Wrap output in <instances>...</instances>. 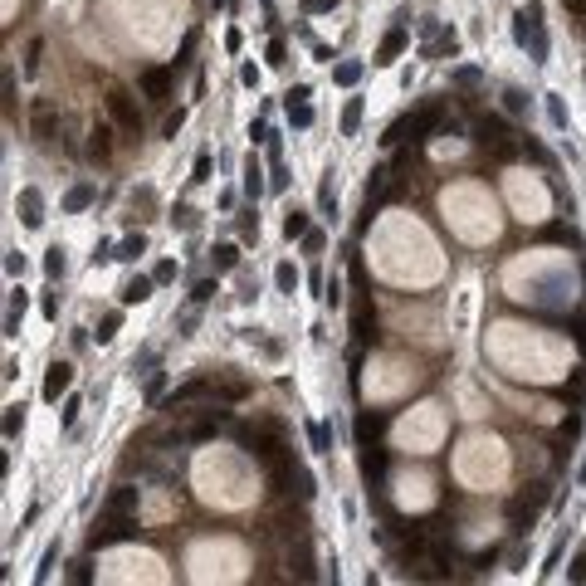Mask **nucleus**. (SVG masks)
Wrapping results in <instances>:
<instances>
[{
    "instance_id": "f257e3e1",
    "label": "nucleus",
    "mask_w": 586,
    "mask_h": 586,
    "mask_svg": "<svg viewBox=\"0 0 586 586\" xmlns=\"http://www.w3.org/2000/svg\"><path fill=\"white\" fill-rule=\"evenodd\" d=\"M352 333H357V347H371V342H377V328H371L366 269H362V259H357V254H352Z\"/></svg>"
},
{
    "instance_id": "f03ea898",
    "label": "nucleus",
    "mask_w": 586,
    "mask_h": 586,
    "mask_svg": "<svg viewBox=\"0 0 586 586\" xmlns=\"http://www.w3.org/2000/svg\"><path fill=\"white\" fill-rule=\"evenodd\" d=\"M240 445H244L249 454H259L264 464H274V459H284V454H289V445H284V430H279V425H269V420L240 425Z\"/></svg>"
},
{
    "instance_id": "7ed1b4c3",
    "label": "nucleus",
    "mask_w": 586,
    "mask_h": 586,
    "mask_svg": "<svg viewBox=\"0 0 586 586\" xmlns=\"http://www.w3.org/2000/svg\"><path fill=\"white\" fill-rule=\"evenodd\" d=\"M513 39L523 44V49H532V59H547V34H543V6L538 0H527V6L513 15Z\"/></svg>"
},
{
    "instance_id": "20e7f679",
    "label": "nucleus",
    "mask_w": 586,
    "mask_h": 586,
    "mask_svg": "<svg viewBox=\"0 0 586 586\" xmlns=\"http://www.w3.org/2000/svg\"><path fill=\"white\" fill-rule=\"evenodd\" d=\"M103 108H108V118L118 123V132L137 137L142 132V108H137V98L127 83H108V93H103Z\"/></svg>"
},
{
    "instance_id": "39448f33",
    "label": "nucleus",
    "mask_w": 586,
    "mask_h": 586,
    "mask_svg": "<svg viewBox=\"0 0 586 586\" xmlns=\"http://www.w3.org/2000/svg\"><path fill=\"white\" fill-rule=\"evenodd\" d=\"M440 118H445V108H440V103H425V108H420L415 118L391 123L381 142H386V147H396V142H425V132H435V127H440Z\"/></svg>"
},
{
    "instance_id": "423d86ee",
    "label": "nucleus",
    "mask_w": 586,
    "mask_h": 586,
    "mask_svg": "<svg viewBox=\"0 0 586 586\" xmlns=\"http://www.w3.org/2000/svg\"><path fill=\"white\" fill-rule=\"evenodd\" d=\"M137 518L132 513H113V508H103V518L88 527V547H113V543H127V538H137Z\"/></svg>"
},
{
    "instance_id": "0eeeda50",
    "label": "nucleus",
    "mask_w": 586,
    "mask_h": 586,
    "mask_svg": "<svg viewBox=\"0 0 586 586\" xmlns=\"http://www.w3.org/2000/svg\"><path fill=\"white\" fill-rule=\"evenodd\" d=\"M474 142L489 147L499 162H508V156H513V132H508L503 118H479V123H474Z\"/></svg>"
},
{
    "instance_id": "6e6552de",
    "label": "nucleus",
    "mask_w": 586,
    "mask_h": 586,
    "mask_svg": "<svg viewBox=\"0 0 586 586\" xmlns=\"http://www.w3.org/2000/svg\"><path fill=\"white\" fill-rule=\"evenodd\" d=\"M59 127H64L59 108H54L49 98H34V108H30V132H34L39 142H54V137H59Z\"/></svg>"
},
{
    "instance_id": "1a4fd4ad",
    "label": "nucleus",
    "mask_w": 586,
    "mask_h": 586,
    "mask_svg": "<svg viewBox=\"0 0 586 586\" xmlns=\"http://www.w3.org/2000/svg\"><path fill=\"white\" fill-rule=\"evenodd\" d=\"M171 83H176V69H162V64H156V69H142V79H137V88H142L151 103H167V98H171Z\"/></svg>"
},
{
    "instance_id": "9d476101",
    "label": "nucleus",
    "mask_w": 586,
    "mask_h": 586,
    "mask_svg": "<svg viewBox=\"0 0 586 586\" xmlns=\"http://www.w3.org/2000/svg\"><path fill=\"white\" fill-rule=\"evenodd\" d=\"M113 132H118V123H93L88 127V162H113Z\"/></svg>"
},
{
    "instance_id": "9b49d317",
    "label": "nucleus",
    "mask_w": 586,
    "mask_h": 586,
    "mask_svg": "<svg viewBox=\"0 0 586 586\" xmlns=\"http://www.w3.org/2000/svg\"><path fill=\"white\" fill-rule=\"evenodd\" d=\"M547 503V484H527V494H518L513 503H508V513H513V523H518V532H523V513L532 518V513H538Z\"/></svg>"
},
{
    "instance_id": "f8f14e48",
    "label": "nucleus",
    "mask_w": 586,
    "mask_h": 586,
    "mask_svg": "<svg viewBox=\"0 0 586 586\" xmlns=\"http://www.w3.org/2000/svg\"><path fill=\"white\" fill-rule=\"evenodd\" d=\"M69 386H74V366L69 362H49V371H44V401H59Z\"/></svg>"
},
{
    "instance_id": "ddd939ff",
    "label": "nucleus",
    "mask_w": 586,
    "mask_h": 586,
    "mask_svg": "<svg viewBox=\"0 0 586 586\" xmlns=\"http://www.w3.org/2000/svg\"><path fill=\"white\" fill-rule=\"evenodd\" d=\"M15 210H20V220H25L30 230H39V225H44V196H39L34 186H25V191L15 196Z\"/></svg>"
},
{
    "instance_id": "4468645a",
    "label": "nucleus",
    "mask_w": 586,
    "mask_h": 586,
    "mask_svg": "<svg viewBox=\"0 0 586 586\" xmlns=\"http://www.w3.org/2000/svg\"><path fill=\"white\" fill-rule=\"evenodd\" d=\"M289 123H293V127H313V108H308V83L289 88Z\"/></svg>"
},
{
    "instance_id": "2eb2a0df",
    "label": "nucleus",
    "mask_w": 586,
    "mask_h": 586,
    "mask_svg": "<svg viewBox=\"0 0 586 586\" xmlns=\"http://www.w3.org/2000/svg\"><path fill=\"white\" fill-rule=\"evenodd\" d=\"M151 284H156L151 274H132V279L118 289V298H123V303H147V298H151Z\"/></svg>"
},
{
    "instance_id": "dca6fc26",
    "label": "nucleus",
    "mask_w": 586,
    "mask_h": 586,
    "mask_svg": "<svg viewBox=\"0 0 586 586\" xmlns=\"http://www.w3.org/2000/svg\"><path fill=\"white\" fill-rule=\"evenodd\" d=\"M401 49H406V25L386 30V39H381V49H377V64H396V59H401Z\"/></svg>"
},
{
    "instance_id": "f3484780",
    "label": "nucleus",
    "mask_w": 586,
    "mask_h": 586,
    "mask_svg": "<svg viewBox=\"0 0 586 586\" xmlns=\"http://www.w3.org/2000/svg\"><path fill=\"white\" fill-rule=\"evenodd\" d=\"M137 503H142V489H132V484H118L108 494V508L113 513H137Z\"/></svg>"
},
{
    "instance_id": "a211bd4d",
    "label": "nucleus",
    "mask_w": 586,
    "mask_h": 586,
    "mask_svg": "<svg viewBox=\"0 0 586 586\" xmlns=\"http://www.w3.org/2000/svg\"><path fill=\"white\" fill-rule=\"evenodd\" d=\"M381 469H386V450H377V445H362V474H366V484H377V479H381Z\"/></svg>"
},
{
    "instance_id": "6ab92c4d",
    "label": "nucleus",
    "mask_w": 586,
    "mask_h": 586,
    "mask_svg": "<svg viewBox=\"0 0 586 586\" xmlns=\"http://www.w3.org/2000/svg\"><path fill=\"white\" fill-rule=\"evenodd\" d=\"M381 425H386V415H371V410H362V415H357V440H362V445H377Z\"/></svg>"
},
{
    "instance_id": "aec40b11",
    "label": "nucleus",
    "mask_w": 586,
    "mask_h": 586,
    "mask_svg": "<svg viewBox=\"0 0 586 586\" xmlns=\"http://www.w3.org/2000/svg\"><path fill=\"white\" fill-rule=\"evenodd\" d=\"M210 264H216V274L240 269V244H216V249H210Z\"/></svg>"
},
{
    "instance_id": "412c9836",
    "label": "nucleus",
    "mask_w": 586,
    "mask_h": 586,
    "mask_svg": "<svg viewBox=\"0 0 586 586\" xmlns=\"http://www.w3.org/2000/svg\"><path fill=\"white\" fill-rule=\"evenodd\" d=\"M210 391H216L210 381H186V386H181L176 396H171V410H176V406H191V401H205Z\"/></svg>"
},
{
    "instance_id": "4be33fe9",
    "label": "nucleus",
    "mask_w": 586,
    "mask_h": 586,
    "mask_svg": "<svg viewBox=\"0 0 586 586\" xmlns=\"http://www.w3.org/2000/svg\"><path fill=\"white\" fill-rule=\"evenodd\" d=\"M137 254H147V235H142V230H137V235H127V240L113 249V259H118V264H132Z\"/></svg>"
},
{
    "instance_id": "5701e85b",
    "label": "nucleus",
    "mask_w": 586,
    "mask_h": 586,
    "mask_svg": "<svg viewBox=\"0 0 586 586\" xmlns=\"http://www.w3.org/2000/svg\"><path fill=\"white\" fill-rule=\"evenodd\" d=\"M44 274H49V279H64V274H69L64 244H49V249H44Z\"/></svg>"
},
{
    "instance_id": "b1692460",
    "label": "nucleus",
    "mask_w": 586,
    "mask_h": 586,
    "mask_svg": "<svg viewBox=\"0 0 586 586\" xmlns=\"http://www.w3.org/2000/svg\"><path fill=\"white\" fill-rule=\"evenodd\" d=\"M308 235V210H284V240H303Z\"/></svg>"
},
{
    "instance_id": "393cba45",
    "label": "nucleus",
    "mask_w": 586,
    "mask_h": 586,
    "mask_svg": "<svg viewBox=\"0 0 586 586\" xmlns=\"http://www.w3.org/2000/svg\"><path fill=\"white\" fill-rule=\"evenodd\" d=\"M264 186H269V181H264V167L249 156V162H244V196H249V200H259V191H264Z\"/></svg>"
},
{
    "instance_id": "a878e982",
    "label": "nucleus",
    "mask_w": 586,
    "mask_h": 586,
    "mask_svg": "<svg viewBox=\"0 0 586 586\" xmlns=\"http://www.w3.org/2000/svg\"><path fill=\"white\" fill-rule=\"evenodd\" d=\"M454 49H459V34H454V30H440L435 44L425 49V59H445V54H454Z\"/></svg>"
},
{
    "instance_id": "bb28decb",
    "label": "nucleus",
    "mask_w": 586,
    "mask_h": 586,
    "mask_svg": "<svg viewBox=\"0 0 586 586\" xmlns=\"http://www.w3.org/2000/svg\"><path fill=\"white\" fill-rule=\"evenodd\" d=\"M308 440H313V450H317V454H333V430H328L323 420H313V425H308Z\"/></svg>"
},
{
    "instance_id": "cd10ccee",
    "label": "nucleus",
    "mask_w": 586,
    "mask_h": 586,
    "mask_svg": "<svg viewBox=\"0 0 586 586\" xmlns=\"http://www.w3.org/2000/svg\"><path fill=\"white\" fill-rule=\"evenodd\" d=\"M362 79V59H342L337 69H333V83H342V88H352Z\"/></svg>"
},
{
    "instance_id": "c85d7f7f",
    "label": "nucleus",
    "mask_w": 586,
    "mask_h": 586,
    "mask_svg": "<svg viewBox=\"0 0 586 586\" xmlns=\"http://www.w3.org/2000/svg\"><path fill=\"white\" fill-rule=\"evenodd\" d=\"M362 127V98H347V108H342V137H352Z\"/></svg>"
},
{
    "instance_id": "c756f323",
    "label": "nucleus",
    "mask_w": 586,
    "mask_h": 586,
    "mask_svg": "<svg viewBox=\"0 0 586 586\" xmlns=\"http://www.w3.org/2000/svg\"><path fill=\"white\" fill-rule=\"evenodd\" d=\"M171 225H176V230H196V225H200V210H196V205H176V210H171Z\"/></svg>"
},
{
    "instance_id": "7c9ffc66",
    "label": "nucleus",
    "mask_w": 586,
    "mask_h": 586,
    "mask_svg": "<svg viewBox=\"0 0 586 586\" xmlns=\"http://www.w3.org/2000/svg\"><path fill=\"white\" fill-rule=\"evenodd\" d=\"M118 328H123V313H103V317H98V342H113Z\"/></svg>"
},
{
    "instance_id": "2f4dec72",
    "label": "nucleus",
    "mask_w": 586,
    "mask_h": 586,
    "mask_svg": "<svg viewBox=\"0 0 586 586\" xmlns=\"http://www.w3.org/2000/svg\"><path fill=\"white\" fill-rule=\"evenodd\" d=\"M88 205H93V186H74L64 196V210H88Z\"/></svg>"
},
{
    "instance_id": "473e14b6",
    "label": "nucleus",
    "mask_w": 586,
    "mask_h": 586,
    "mask_svg": "<svg viewBox=\"0 0 586 586\" xmlns=\"http://www.w3.org/2000/svg\"><path fill=\"white\" fill-rule=\"evenodd\" d=\"M39 64H44V39H39V34H34V39H30V44H25V74H34V69H39Z\"/></svg>"
},
{
    "instance_id": "72a5a7b5",
    "label": "nucleus",
    "mask_w": 586,
    "mask_h": 586,
    "mask_svg": "<svg viewBox=\"0 0 586 586\" xmlns=\"http://www.w3.org/2000/svg\"><path fill=\"white\" fill-rule=\"evenodd\" d=\"M274 284H279V293H293V289H298V269H293V264H279V269H274Z\"/></svg>"
},
{
    "instance_id": "f704fd0d",
    "label": "nucleus",
    "mask_w": 586,
    "mask_h": 586,
    "mask_svg": "<svg viewBox=\"0 0 586 586\" xmlns=\"http://www.w3.org/2000/svg\"><path fill=\"white\" fill-rule=\"evenodd\" d=\"M523 108H527V93H523V88H503V113H513V118H518Z\"/></svg>"
},
{
    "instance_id": "c9c22d12",
    "label": "nucleus",
    "mask_w": 586,
    "mask_h": 586,
    "mask_svg": "<svg viewBox=\"0 0 586 586\" xmlns=\"http://www.w3.org/2000/svg\"><path fill=\"white\" fill-rule=\"evenodd\" d=\"M20 425H25V406H6V440L20 435Z\"/></svg>"
},
{
    "instance_id": "e433bc0d",
    "label": "nucleus",
    "mask_w": 586,
    "mask_h": 586,
    "mask_svg": "<svg viewBox=\"0 0 586 586\" xmlns=\"http://www.w3.org/2000/svg\"><path fill=\"white\" fill-rule=\"evenodd\" d=\"M216 293H220V289H216V279H200V284L191 289V303H210Z\"/></svg>"
},
{
    "instance_id": "4c0bfd02",
    "label": "nucleus",
    "mask_w": 586,
    "mask_h": 586,
    "mask_svg": "<svg viewBox=\"0 0 586 586\" xmlns=\"http://www.w3.org/2000/svg\"><path fill=\"white\" fill-rule=\"evenodd\" d=\"M547 118H552V127H567V108H562L557 93H547Z\"/></svg>"
},
{
    "instance_id": "58836bf2",
    "label": "nucleus",
    "mask_w": 586,
    "mask_h": 586,
    "mask_svg": "<svg viewBox=\"0 0 586 586\" xmlns=\"http://www.w3.org/2000/svg\"><path fill=\"white\" fill-rule=\"evenodd\" d=\"M240 235H244V240H259V216H254V205L240 216Z\"/></svg>"
},
{
    "instance_id": "ea45409f",
    "label": "nucleus",
    "mask_w": 586,
    "mask_h": 586,
    "mask_svg": "<svg viewBox=\"0 0 586 586\" xmlns=\"http://www.w3.org/2000/svg\"><path fill=\"white\" fill-rule=\"evenodd\" d=\"M181 127H186V113L176 108V113H171V118L162 123V137H167V142H176V132H181Z\"/></svg>"
},
{
    "instance_id": "a19ab883",
    "label": "nucleus",
    "mask_w": 586,
    "mask_h": 586,
    "mask_svg": "<svg viewBox=\"0 0 586 586\" xmlns=\"http://www.w3.org/2000/svg\"><path fill=\"white\" fill-rule=\"evenodd\" d=\"M337 6H342V0H303V15H328Z\"/></svg>"
},
{
    "instance_id": "79ce46f5",
    "label": "nucleus",
    "mask_w": 586,
    "mask_h": 586,
    "mask_svg": "<svg viewBox=\"0 0 586 586\" xmlns=\"http://www.w3.org/2000/svg\"><path fill=\"white\" fill-rule=\"evenodd\" d=\"M191 181H196V186H205V181H210V151H200V156H196V171H191Z\"/></svg>"
},
{
    "instance_id": "37998d69",
    "label": "nucleus",
    "mask_w": 586,
    "mask_h": 586,
    "mask_svg": "<svg viewBox=\"0 0 586 586\" xmlns=\"http://www.w3.org/2000/svg\"><path fill=\"white\" fill-rule=\"evenodd\" d=\"M151 279H156V284H171V279H176V259H162V264L151 269Z\"/></svg>"
},
{
    "instance_id": "c03bdc74",
    "label": "nucleus",
    "mask_w": 586,
    "mask_h": 586,
    "mask_svg": "<svg viewBox=\"0 0 586 586\" xmlns=\"http://www.w3.org/2000/svg\"><path fill=\"white\" fill-rule=\"evenodd\" d=\"M162 391H167V371H151V377H147V401H156Z\"/></svg>"
},
{
    "instance_id": "a18cd8bd",
    "label": "nucleus",
    "mask_w": 586,
    "mask_h": 586,
    "mask_svg": "<svg viewBox=\"0 0 586 586\" xmlns=\"http://www.w3.org/2000/svg\"><path fill=\"white\" fill-rule=\"evenodd\" d=\"M317 205H323V210H328V216H333V210H337V196H333V181H323V186H317Z\"/></svg>"
},
{
    "instance_id": "49530a36",
    "label": "nucleus",
    "mask_w": 586,
    "mask_h": 586,
    "mask_svg": "<svg viewBox=\"0 0 586 586\" xmlns=\"http://www.w3.org/2000/svg\"><path fill=\"white\" fill-rule=\"evenodd\" d=\"M269 64H274V69H284V64H289V44H284V39H274V44H269Z\"/></svg>"
},
{
    "instance_id": "de8ad7c7",
    "label": "nucleus",
    "mask_w": 586,
    "mask_h": 586,
    "mask_svg": "<svg viewBox=\"0 0 586 586\" xmlns=\"http://www.w3.org/2000/svg\"><path fill=\"white\" fill-rule=\"evenodd\" d=\"M6 274H15V279L25 274V254L20 249H6Z\"/></svg>"
},
{
    "instance_id": "09e8293b",
    "label": "nucleus",
    "mask_w": 586,
    "mask_h": 586,
    "mask_svg": "<svg viewBox=\"0 0 586 586\" xmlns=\"http://www.w3.org/2000/svg\"><path fill=\"white\" fill-rule=\"evenodd\" d=\"M191 54H196V34H186V39H181V54H176V64H171V69H186V64H191Z\"/></svg>"
},
{
    "instance_id": "8fccbe9b",
    "label": "nucleus",
    "mask_w": 586,
    "mask_h": 586,
    "mask_svg": "<svg viewBox=\"0 0 586 586\" xmlns=\"http://www.w3.org/2000/svg\"><path fill=\"white\" fill-rule=\"evenodd\" d=\"M220 396H225V401H244V396H249V386H244V381H225V386H220Z\"/></svg>"
},
{
    "instance_id": "3c124183",
    "label": "nucleus",
    "mask_w": 586,
    "mask_h": 586,
    "mask_svg": "<svg viewBox=\"0 0 586 586\" xmlns=\"http://www.w3.org/2000/svg\"><path fill=\"white\" fill-rule=\"evenodd\" d=\"M79 410H83V401H79V396H69V401H64V425H69V430H74V420H79Z\"/></svg>"
},
{
    "instance_id": "603ef678",
    "label": "nucleus",
    "mask_w": 586,
    "mask_h": 586,
    "mask_svg": "<svg viewBox=\"0 0 586 586\" xmlns=\"http://www.w3.org/2000/svg\"><path fill=\"white\" fill-rule=\"evenodd\" d=\"M567 576H572V581H586V552H576V557H572V567H567Z\"/></svg>"
},
{
    "instance_id": "864d4df0",
    "label": "nucleus",
    "mask_w": 586,
    "mask_h": 586,
    "mask_svg": "<svg viewBox=\"0 0 586 586\" xmlns=\"http://www.w3.org/2000/svg\"><path fill=\"white\" fill-rule=\"evenodd\" d=\"M269 191H289V171H284V167L269 171Z\"/></svg>"
},
{
    "instance_id": "5fc2aeb1",
    "label": "nucleus",
    "mask_w": 586,
    "mask_h": 586,
    "mask_svg": "<svg viewBox=\"0 0 586 586\" xmlns=\"http://www.w3.org/2000/svg\"><path fill=\"white\" fill-rule=\"evenodd\" d=\"M6 113H15V74L6 69Z\"/></svg>"
},
{
    "instance_id": "6e6d98bb",
    "label": "nucleus",
    "mask_w": 586,
    "mask_h": 586,
    "mask_svg": "<svg viewBox=\"0 0 586 586\" xmlns=\"http://www.w3.org/2000/svg\"><path fill=\"white\" fill-rule=\"evenodd\" d=\"M240 83H244V88H259V69L244 64V69H240Z\"/></svg>"
},
{
    "instance_id": "4d7b16f0",
    "label": "nucleus",
    "mask_w": 586,
    "mask_h": 586,
    "mask_svg": "<svg viewBox=\"0 0 586 586\" xmlns=\"http://www.w3.org/2000/svg\"><path fill=\"white\" fill-rule=\"evenodd\" d=\"M88 576H93V572H88V562H83V557H79V562H74V567H69V581H88Z\"/></svg>"
},
{
    "instance_id": "13d9d810",
    "label": "nucleus",
    "mask_w": 586,
    "mask_h": 586,
    "mask_svg": "<svg viewBox=\"0 0 586 586\" xmlns=\"http://www.w3.org/2000/svg\"><path fill=\"white\" fill-rule=\"evenodd\" d=\"M39 308H44V317H59V293H44Z\"/></svg>"
},
{
    "instance_id": "bf43d9fd",
    "label": "nucleus",
    "mask_w": 586,
    "mask_h": 586,
    "mask_svg": "<svg viewBox=\"0 0 586 586\" xmlns=\"http://www.w3.org/2000/svg\"><path fill=\"white\" fill-rule=\"evenodd\" d=\"M303 249H308V254H317V249H323V235L308 230V235H303Z\"/></svg>"
},
{
    "instance_id": "052dcab7",
    "label": "nucleus",
    "mask_w": 586,
    "mask_h": 586,
    "mask_svg": "<svg viewBox=\"0 0 586 586\" xmlns=\"http://www.w3.org/2000/svg\"><path fill=\"white\" fill-rule=\"evenodd\" d=\"M454 83H464V88L479 83V69H454Z\"/></svg>"
},
{
    "instance_id": "680f3d73",
    "label": "nucleus",
    "mask_w": 586,
    "mask_h": 586,
    "mask_svg": "<svg viewBox=\"0 0 586 586\" xmlns=\"http://www.w3.org/2000/svg\"><path fill=\"white\" fill-rule=\"evenodd\" d=\"M562 6H567V10H572L576 20H586V0H562Z\"/></svg>"
},
{
    "instance_id": "e2e57ef3",
    "label": "nucleus",
    "mask_w": 586,
    "mask_h": 586,
    "mask_svg": "<svg viewBox=\"0 0 586 586\" xmlns=\"http://www.w3.org/2000/svg\"><path fill=\"white\" fill-rule=\"evenodd\" d=\"M210 6H225V0H210Z\"/></svg>"
}]
</instances>
